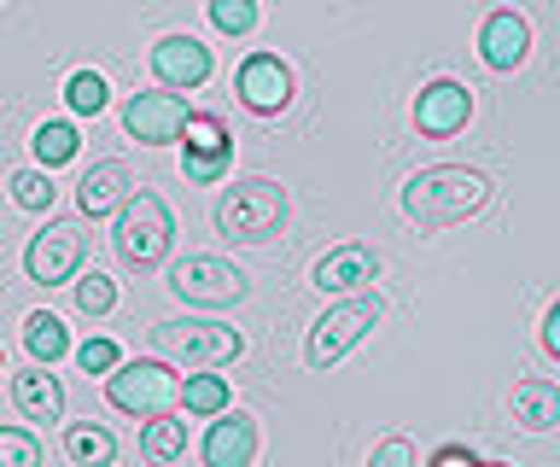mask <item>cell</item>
I'll return each instance as SVG.
<instances>
[{"instance_id":"obj_1","label":"cell","mask_w":560,"mask_h":467,"mask_svg":"<svg viewBox=\"0 0 560 467\" xmlns=\"http://www.w3.org/2000/svg\"><path fill=\"white\" fill-rule=\"evenodd\" d=\"M490 205V176L472 164H427L402 182V217L420 234H444Z\"/></svg>"},{"instance_id":"obj_2","label":"cell","mask_w":560,"mask_h":467,"mask_svg":"<svg viewBox=\"0 0 560 467\" xmlns=\"http://www.w3.org/2000/svg\"><path fill=\"white\" fill-rule=\"evenodd\" d=\"M287 187L275 176H245L234 187H222L217 199V234H228L234 246H262L287 229Z\"/></svg>"},{"instance_id":"obj_3","label":"cell","mask_w":560,"mask_h":467,"mask_svg":"<svg viewBox=\"0 0 560 467\" xmlns=\"http://www.w3.org/2000/svg\"><path fill=\"white\" fill-rule=\"evenodd\" d=\"M152 351L170 369H228L245 357V334L228 322H152Z\"/></svg>"},{"instance_id":"obj_4","label":"cell","mask_w":560,"mask_h":467,"mask_svg":"<svg viewBox=\"0 0 560 467\" xmlns=\"http://www.w3.org/2000/svg\"><path fill=\"white\" fill-rule=\"evenodd\" d=\"M112 246H117V257L129 269H158L170 257V246H175V217H170V205L158 199V194H129L117 205V217H112Z\"/></svg>"},{"instance_id":"obj_5","label":"cell","mask_w":560,"mask_h":467,"mask_svg":"<svg viewBox=\"0 0 560 467\" xmlns=\"http://www.w3.org/2000/svg\"><path fill=\"white\" fill-rule=\"evenodd\" d=\"M380 316H385V299H380V292H350V299H339L332 310H322V316H315L310 339H304V362H310L315 374L332 369V362H339L350 345H362L368 334H374Z\"/></svg>"},{"instance_id":"obj_6","label":"cell","mask_w":560,"mask_h":467,"mask_svg":"<svg viewBox=\"0 0 560 467\" xmlns=\"http://www.w3.org/2000/svg\"><path fill=\"white\" fill-rule=\"evenodd\" d=\"M105 397H112V409L122 415H140V421H152V415H175V397H182V380H175L170 362H117L112 374H105Z\"/></svg>"},{"instance_id":"obj_7","label":"cell","mask_w":560,"mask_h":467,"mask_svg":"<svg viewBox=\"0 0 560 467\" xmlns=\"http://www.w3.org/2000/svg\"><path fill=\"white\" fill-rule=\"evenodd\" d=\"M170 292L192 310H228V304H240L245 292H252V281H245L228 257L199 252V257H182V264L170 269Z\"/></svg>"},{"instance_id":"obj_8","label":"cell","mask_w":560,"mask_h":467,"mask_svg":"<svg viewBox=\"0 0 560 467\" xmlns=\"http://www.w3.org/2000/svg\"><path fill=\"white\" fill-rule=\"evenodd\" d=\"M82 257H88V234L77 222H47V229L24 246V275L35 287H65L70 275L82 269Z\"/></svg>"},{"instance_id":"obj_9","label":"cell","mask_w":560,"mask_h":467,"mask_svg":"<svg viewBox=\"0 0 560 467\" xmlns=\"http://www.w3.org/2000/svg\"><path fill=\"white\" fill-rule=\"evenodd\" d=\"M192 117L187 106V94H175V89H147V94H129L122 100V129L135 135L140 147H170V141H182V124Z\"/></svg>"},{"instance_id":"obj_10","label":"cell","mask_w":560,"mask_h":467,"mask_svg":"<svg viewBox=\"0 0 560 467\" xmlns=\"http://www.w3.org/2000/svg\"><path fill=\"white\" fill-rule=\"evenodd\" d=\"M234 94L245 112L257 117H280L292 106V65L280 54H245L240 71H234Z\"/></svg>"},{"instance_id":"obj_11","label":"cell","mask_w":560,"mask_h":467,"mask_svg":"<svg viewBox=\"0 0 560 467\" xmlns=\"http://www.w3.org/2000/svg\"><path fill=\"white\" fill-rule=\"evenodd\" d=\"M472 117V89L455 77H438L427 89L415 94V129L427 135V141H450V135H462Z\"/></svg>"},{"instance_id":"obj_12","label":"cell","mask_w":560,"mask_h":467,"mask_svg":"<svg viewBox=\"0 0 560 467\" xmlns=\"http://www.w3.org/2000/svg\"><path fill=\"white\" fill-rule=\"evenodd\" d=\"M380 281V252L374 246H332L315 257V269H310V287H322L327 299H350V292H368Z\"/></svg>"},{"instance_id":"obj_13","label":"cell","mask_w":560,"mask_h":467,"mask_svg":"<svg viewBox=\"0 0 560 467\" xmlns=\"http://www.w3.org/2000/svg\"><path fill=\"white\" fill-rule=\"evenodd\" d=\"M210 71H217V59H210V47L199 36H164L152 47V77H158V89H175V94H187V89H205Z\"/></svg>"},{"instance_id":"obj_14","label":"cell","mask_w":560,"mask_h":467,"mask_svg":"<svg viewBox=\"0 0 560 467\" xmlns=\"http://www.w3.org/2000/svg\"><path fill=\"white\" fill-rule=\"evenodd\" d=\"M199 456H205V467H252L257 462V421L245 409L210 415V432H205Z\"/></svg>"},{"instance_id":"obj_15","label":"cell","mask_w":560,"mask_h":467,"mask_svg":"<svg viewBox=\"0 0 560 467\" xmlns=\"http://www.w3.org/2000/svg\"><path fill=\"white\" fill-rule=\"evenodd\" d=\"M525 54H532V24H525V12L497 7L479 30V59L490 65V71H520Z\"/></svg>"},{"instance_id":"obj_16","label":"cell","mask_w":560,"mask_h":467,"mask_svg":"<svg viewBox=\"0 0 560 467\" xmlns=\"http://www.w3.org/2000/svg\"><path fill=\"white\" fill-rule=\"evenodd\" d=\"M135 194V176L122 159H100L88 176L77 182V211L82 217H117V205Z\"/></svg>"},{"instance_id":"obj_17","label":"cell","mask_w":560,"mask_h":467,"mask_svg":"<svg viewBox=\"0 0 560 467\" xmlns=\"http://www.w3.org/2000/svg\"><path fill=\"white\" fill-rule=\"evenodd\" d=\"M12 404L24 421H65V386H59V374L52 369H24V374H12Z\"/></svg>"},{"instance_id":"obj_18","label":"cell","mask_w":560,"mask_h":467,"mask_svg":"<svg viewBox=\"0 0 560 467\" xmlns=\"http://www.w3.org/2000/svg\"><path fill=\"white\" fill-rule=\"evenodd\" d=\"M508 409H514V421L525 432H555L560 427V386L555 380H520Z\"/></svg>"},{"instance_id":"obj_19","label":"cell","mask_w":560,"mask_h":467,"mask_svg":"<svg viewBox=\"0 0 560 467\" xmlns=\"http://www.w3.org/2000/svg\"><path fill=\"white\" fill-rule=\"evenodd\" d=\"M65 456H70V467H112V462H117L112 427H100V421H70V427H65Z\"/></svg>"},{"instance_id":"obj_20","label":"cell","mask_w":560,"mask_h":467,"mask_svg":"<svg viewBox=\"0 0 560 467\" xmlns=\"http://www.w3.org/2000/svg\"><path fill=\"white\" fill-rule=\"evenodd\" d=\"M228 404H234V392H228V380L217 369L187 374L182 380V397H175V409H187V415H222Z\"/></svg>"},{"instance_id":"obj_21","label":"cell","mask_w":560,"mask_h":467,"mask_svg":"<svg viewBox=\"0 0 560 467\" xmlns=\"http://www.w3.org/2000/svg\"><path fill=\"white\" fill-rule=\"evenodd\" d=\"M24 345H30V357L42 362V369H52V362L70 351V334H65V322L52 316V310H35V316H24Z\"/></svg>"},{"instance_id":"obj_22","label":"cell","mask_w":560,"mask_h":467,"mask_svg":"<svg viewBox=\"0 0 560 467\" xmlns=\"http://www.w3.org/2000/svg\"><path fill=\"white\" fill-rule=\"evenodd\" d=\"M187 450V421H175V415H152L147 421V432H140V456L147 462H175Z\"/></svg>"},{"instance_id":"obj_23","label":"cell","mask_w":560,"mask_h":467,"mask_svg":"<svg viewBox=\"0 0 560 467\" xmlns=\"http://www.w3.org/2000/svg\"><path fill=\"white\" fill-rule=\"evenodd\" d=\"M30 147H35V159H42V170H59V164H70L82 152V135L70 124H42Z\"/></svg>"},{"instance_id":"obj_24","label":"cell","mask_w":560,"mask_h":467,"mask_svg":"<svg viewBox=\"0 0 560 467\" xmlns=\"http://www.w3.org/2000/svg\"><path fill=\"white\" fill-rule=\"evenodd\" d=\"M7 187H12V205H18V211H35V217L52 211V170H18Z\"/></svg>"},{"instance_id":"obj_25","label":"cell","mask_w":560,"mask_h":467,"mask_svg":"<svg viewBox=\"0 0 560 467\" xmlns=\"http://www.w3.org/2000/svg\"><path fill=\"white\" fill-rule=\"evenodd\" d=\"M182 135H187V152H234V135H228V124L217 112H192L182 124Z\"/></svg>"},{"instance_id":"obj_26","label":"cell","mask_w":560,"mask_h":467,"mask_svg":"<svg viewBox=\"0 0 560 467\" xmlns=\"http://www.w3.org/2000/svg\"><path fill=\"white\" fill-rule=\"evenodd\" d=\"M105 100H112V89H105L100 71H77V77L65 82V106L77 112V117H100Z\"/></svg>"},{"instance_id":"obj_27","label":"cell","mask_w":560,"mask_h":467,"mask_svg":"<svg viewBox=\"0 0 560 467\" xmlns=\"http://www.w3.org/2000/svg\"><path fill=\"white\" fill-rule=\"evenodd\" d=\"M77 310H82V316H112V310H117V281H112V275H82V281H77Z\"/></svg>"},{"instance_id":"obj_28","label":"cell","mask_w":560,"mask_h":467,"mask_svg":"<svg viewBox=\"0 0 560 467\" xmlns=\"http://www.w3.org/2000/svg\"><path fill=\"white\" fill-rule=\"evenodd\" d=\"M210 24L222 36H252L257 30V0H210Z\"/></svg>"},{"instance_id":"obj_29","label":"cell","mask_w":560,"mask_h":467,"mask_svg":"<svg viewBox=\"0 0 560 467\" xmlns=\"http://www.w3.org/2000/svg\"><path fill=\"white\" fill-rule=\"evenodd\" d=\"M0 467H42V444L30 427H0Z\"/></svg>"},{"instance_id":"obj_30","label":"cell","mask_w":560,"mask_h":467,"mask_svg":"<svg viewBox=\"0 0 560 467\" xmlns=\"http://www.w3.org/2000/svg\"><path fill=\"white\" fill-rule=\"evenodd\" d=\"M228 164H234V152H187V182H199V187H210V182H222L228 176Z\"/></svg>"},{"instance_id":"obj_31","label":"cell","mask_w":560,"mask_h":467,"mask_svg":"<svg viewBox=\"0 0 560 467\" xmlns=\"http://www.w3.org/2000/svg\"><path fill=\"white\" fill-rule=\"evenodd\" d=\"M77 362H82V374H112L122 357H117L112 339H82V345H77Z\"/></svg>"},{"instance_id":"obj_32","label":"cell","mask_w":560,"mask_h":467,"mask_svg":"<svg viewBox=\"0 0 560 467\" xmlns=\"http://www.w3.org/2000/svg\"><path fill=\"white\" fill-rule=\"evenodd\" d=\"M368 467H420V462H415V444L397 432V439H380V444H374V456H368Z\"/></svg>"},{"instance_id":"obj_33","label":"cell","mask_w":560,"mask_h":467,"mask_svg":"<svg viewBox=\"0 0 560 467\" xmlns=\"http://www.w3.org/2000/svg\"><path fill=\"white\" fill-rule=\"evenodd\" d=\"M432 467H485V462L472 456L467 444H444V450H438V456H432Z\"/></svg>"},{"instance_id":"obj_34","label":"cell","mask_w":560,"mask_h":467,"mask_svg":"<svg viewBox=\"0 0 560 467\" xmlns=\"http://www.w3.org/2000/svg\"><path fill=\"white\" fill-rule=\"evenodd\" d=\"M542 351H549V357H560V304H549V310H542Z\"/></svg>"},{"instance_id":"obj_35","label":"cell","mask_w":560,"mask_h":467,"mask_svg":"<svg viewBox=\"0 0 560 467\" xmlns=\"http://www.w3.org/2000/svg\"><path fill=\"white\" fill-rule=\"evenodd\" d=\"M485 467H508V462H485Z\"/></svg>"},{"instance_id":"obj_36","label":"cell","mask_w":560,"mask_h":467,"mask_svg":"<svg viewBox=\"0 0 560 467\" xmlns=\"http://www.w3.org/2000/svg\"><path fill=\"white\" fill-rule=\"evenodd\" d=\"M0 362H7V357H0Z\"/></svg>"}]
</instances>
